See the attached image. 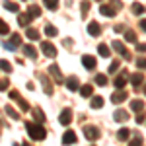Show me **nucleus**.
<instances>
[{"mask_svg": "<svg viewBox=\"0 0 146 146\" xmlns=\"http://www.w3.org/2000/svg\"><path fill=\"white\" fill-rule=\"evenodd\" d=\"M25 33H27V39H31V41H37V39H39V31L33 29V27H27Z\"/></svg>", "mask_w": 146, "mask_h": 146, "instance_id": "26", "label": "nucleus"}, {"mask_svg": "<svg viewBox=\"0 0 146 146\" xmlns=\"http://www.w3.org/2000/svg\"><path fill=\"white\" fill-rule=\"evenodd\" d=\"M119 64H121L119 60H113V62H111V66H109V72H111V74H113V72H117V68H119Z\"/></svg>", "mask_w": 146, "mask_h": 146, "instance_id": "41", "label": "nucleus"}, {"mask_svg": "<svg viewBox=\"0 0 146 146\" xmlns=\"http://www.w3.org/2000/svg\"><path fill=\"white\" fill-rule=\"evenodd\" d=\"M41 51H43V55L49 56V58H53V56H56V49L53 43H49V41H43L41 43Z\"/></svg>", "mask_w": 146, "mask_h": 146, "instance_id": "5", "label": "nucleus"}, {"mask_svg": "<svg viewBox=\"0 0 146 146\" xmlns=\"http://www.w3.org/2000/svg\"><path fill=\"white\" fill-rule=\"evenodd\" d=\"M111 47H113V49H115V51H117V53H119L121 56H125V58H129V51L125 49V45L121 43V41H113V43H111Z\"/></svg>", "mask_w": 146, "mask_h": 146, "instance_id": "11", "label": "nucleus"}, {"mask_svg": "<svg viewBox=\"0 0 146 146\" xmlns=\"http://www.w3.org/2000/svg\"><path fill=\"white\" fill-rule=\"evenodd\" d=\"M23 55L27 56V58H37V51H35V47H31V45H25L23 47Z\"/></svg>", "mask_w": 146, "mask_h": 146, "instance_id": "22", "label": "nucleus"}, {"mask_svg": "<svg viewBox=\"0 0 146 146\" xmlns=\"http://www.w3.org/2000/svg\"><path fill=\"white\" fill-rule=\"evenodd\" d=\"M25 131L31 140H43L47 136V131L41 123H25Z\"/></svg>", "mask_w": 146, "mask_h": 146, "instance_id": "1", "label": "nucleus"}, {"mask_svg": "<svg viewBox=\"0 0 146 146\" xmlns=\"http://www.w3.org/2000/svg\"><path fill=\"white\" fill-rule=\"evenodd\" d=\"M144 6H142V4H133V12H135V14H144Z\"/></svg>", "mask_w": 146, "mask_h": 146, "instance_id": "39", "label": "nucleus"}, {"mask_svg": "<svg viewBox=\"0 0 146 146\" xmlns=\"http://www.w3.org/2000/svg\"><path fill=\"white\" fill-rule=\"evenodd\" d=\"M125 39L129 43H136V33L135 31H125Z\"/></svg>", "mask_w": 146, "mask_h": 146, "instance_id": "33", "label": "nucleus"}, {"mask_svg": "<svg viewBox=\"0 0 146 146\" xmlns=\"http://www.w3.org/2000/svg\"><path fill=\"white\" fill-rule=\"evenodd\" d=\"M41 86H43V90H45L47 96H53V84L49 82V78H47V76H43V78H41Z\"/></svg>", "mask_w": 146, "mask_h": 146, "instance_id": "19", "label": "nucleus"}, {"mask_svg": "<svg viewBox=\"0 0 146 146\" xmlns=\"http://www.w3.org/2000/svg\"><path fill=\"white\" fill-rule=\"evenodd\" d=\"M144 119H146V115H144V113H138V115H136V123H142Z\"/></svg>", "mask_w": 146, "mask_h": 146, "instance_id": "44", "label": "nucleus"}, {"mask_svg": "<svg viewBox=\"0 0 146 146\" xmlns=\"http://www.w3.org/2000/svg\"><path fill=\"white\" fill-rule=\"evenodd\" d=\"M66 88H68L70 92L80 90V82H78V78H76V76H70V78H66Z\"/></svg>", "mask_w": 146, "mask_h": 146, "instance_id": "14", "label": "nucleus"}, {"mask_svg": "<svg viewBox=\"0 0 146 146\" xmlns=\"http://www.w3.org/2000/svg\"><path fill=\"white\" fill-rule=\"evenodd\" d=\"M31 113H33V117H35V121H37V123H41V125L45 123L47 117H45V113H43V111H39V109H31Z\"/></svg>", "mask_w": 146, "mask_h": 146, "instance_id": "23", "label": "nucleus"}, {"mask_svg": "<svg viewBox=\"0 0 146 146\" xmlns=\"http://www.w3.org/2000/svg\"><path fill=\"white\" fill-rule=\"evenodd\" d=\"M136 51H138V53H146V43H138V45H136Z\"/></svg>", "mask_w": 146, "mask_h": 146, "instance_id": "43", "label": "nucleus"}, {"mask_svg": "<svg viewBox=\"0 0 146 146\" xmlns=\"http://www.w3.org/2000/svg\"><path fill=\"white\" fill-rule=\"evenodd\" d=\"M23 146H29V144H27V142H25V144H23Z\"/></svg>", "mask_w": 146, "mask_h": 146, "instance_id": "47", "label": "nucleus"}, {"mask_svg": "<svg viewBox=\"0 0 146 146\" xmlns=\"http://www.w3.org/2000/svg\"><path fill=\"white\" fill-rule=\"evenodd\" d=\"M8 86H10V82H8V78H2V80H0V92L8 90Z\"/></svg>", "mask_w": 146, "mask_h": 146, "instance_id": "40", "label": "nucleus"}, {"mask_svg": "<svg viewBox=\"0 0 146 146\" xmlns=\"http://www.w3.org/2000/svg\"><path fill=\"white\" fill-rule=\"evenodd\" d=\"M113 119H115L117 123H121V121H127V119H129V113L123 111V109H117V111L113 113Z\"/></svg>", "mask_w": 146, "mask_h": 146, "instance_id": "20", "label": "nucleus"}, {"mask_svg": "<svg viewBox=\"0 0 146 146\" xmlns=\"http://www.w3.org/2000/svg\"><path fill=\"white\" fill-rule=\"evenodd\" d=\"M88 8H90V2H88V0H84V2H82V18H86V16H88Z\"/></svg>", "mask_w": 146, "mask_h": 146, "instance_id": "38", "label": "nucleus"}, {"mask_svg": "<svg viewBox=\"0 0 146 146\" xmlns=\"http://www.w3.org/2000/svg\"><path fill=\"white\" fill-rule=\"evenodd\" d=\"M84 135H86L88 140H98V138H100V129L94 127V125H90V127L86 125V127H84Z\"/></svg>", "mask_w": 146, "mask_h": 146, "instance_id": "4", "label": "nucleus"}, {"mask_svg": "<svg viewBox=\"0 0 146 146\" xmlns=\"http://www.w3.org/2000/svg\"><path fill=\"white\" fill-rule=\"evenodd\" d=\"M125 76H127V72H121V74L115 78V88H117V90H123L125 88V84H127V78H125Z\"/></svg>", "mask_w": 146, "mask_h": 146, "instance_id": "17", "label": "nucleus"}, {"mask_svg": "<svg viewBox=\"0 0 146 146\" xmlns=\"http://www.w3.org/2000/svg\"><path fill=\"white\" fill-rule=\"evenodd\" d=\"M31 20H33V18H31L27 12H23V14H20V16H18V23H20L22 27H27V25L31 23Z\"/></svg>", "mask_w": 146, "mask_h": 146, "instance_id": "15", "label": "nucleus"}, {"mask_svg": "<svg viewBox=\"0 0 146 146\" xmlns=\"http://www.w3.org/2000/svg\"><path fill=\"white\" fill-rule=\"evenodd\" d=\"M4 8L10 10V12H18V10H20V6H18L16 2H4Z\"/></svg>", "mask_w": 146, "mask_h": 146, "instance_id": "31", "label": "nucleus"}, {"mask_svg": "<svg viewBox=\"0 0 146 146\" xmlns=\"http://www.w3.org/2000/svg\"><path fill=\"white\" fill-rule=\"evenodd\" d=\"M115 6H111V4H101V8H100V12H101V16H105V18H113L115 16Z\"/></svg>", "mask_w": 146, "mask_h": 146, "instance_id": "8", "label": "nucleus"}, {"mask_svg": "<svg viewBox=\"0 0 146 146\" xmlns=\"http://www.w3.org/2000/svg\"><path fill=\"white\" fill-rule=\"evenodd\" d=\"M80 94H82L84 98L94 96V86H92V84H84V86H80Z\"/></svg>", "mask_w": 146, "mask_h": 146, "instance_id": "21", "label": "nucleus"}, {"mask_svg": "<svg viewBox=\"0 0 146 146\" xmlns=\"http://www.w3.org/2000/svg\"><path fill=\"white\" fill-rule=\"evenodd\" d=\"M20 45H22V37H20L18 33H14L10 39H8V41L4 43V47H6L8 51H16V49H18Z\"/></svg>", "mask_w": 146, "mask_h": 146, "instance_id": "3", "label": "nucleus"}, {"mask_svg": "<svg viewBox=\"0 0 146 146\" xmlns=\"http://www.w3.org/2000/svg\"><path fill=\"white\" fill-rule=\"evenodd\" d=\"M96 84H98V86H105V84H107L105 74H98V76H96Z\"/></svg>", "mask_w": 146, "mask_h": 146, "instance_id": "36", "label": "nucleus"}, {"mask_svg": "<svg viewBox=\"0 0 146 146\" xmlns=\"http://www.w3.org/2000/svg\"><path fill=\"white\" fill-rule=\"evenodd\" d=\"M82 64H84L86 70H94L96 64H98V60H96V56H92V55H84L82 56Z\"/></svg>", "mask_w": 146, "mask_h": 146, "instance_id": "6", "label": "nucleus"}, {"mask_svg": "<svg viewBox=\"0 0 146 146\" xmlns=\"http://www.w3.org/2000/svg\"><path fill=\"white\" fill-rule=\"evenodd\" d=\"M43 4H45L49 10H56L58 8V0H43Z\"/></svg>", "mask_w": 146, "mask_h": 146, "instance_id": "29", "label": "nucleus"}, {"mask_svg": "<svg viewBox=\"0 0 146 146\" xmlns=\"http://www.w3.org/2000/svg\"><path fill=\"white\" fill-rule=\"evenodd\" d=\"M70 119H72V111H70V109H62L60 117H58V123L60 125H70Z\"/></svg>", "mask_w": 146, "mask_h": 146, "instance_id": "13", "label": "nucleus"}, {"mask_svg": "<svg viewBox=\"0 0 146 146\" xmlns=\"http://www.w3.org/2000/svg\"><path fill=\"white\" fill-rule=\"evenodd\" d=\"M127 98H129V94H127L125 90H117V92L111 96V101H113V103H123Z\"/></svg>", "mask_w": 146, "mask_h": 146, "instance_id": "10", "label": "nucleus"}, {"mask_svg": "<svg viewBox=\"0 0 146 146\" xmlns=\"http://www.w3.org/2000/svg\"><path fill=\"white\" fill-rule=\"evenodd\" d=\"M117 136H119V140H127V138L131 136V133H129V129H121V131L117 133Z\"/></svg>", "mask_w": 146, "mask_h": 146, "instance_id": "34", "label": "nucleus"}, {"mask_svg": "<svg viewBox=\"0 0 146 146\" xmlns=\"http://www.w3.org/2000/svg\"><path fill=\"white\" fill-rule=\"evenodd\" d=\"M98 53H100L101 56H105V58H107V56L111 55V49L105 45V43H101V45H98Z\"/></svg>", "mask_w": 146, "mask_h": 146, "instance_id": "25", "label": "nucleus"}, {"mask_svg": "<svg viewBox=\"0 0 146 146\" xmlns=\"http://www.w3.org/2000/svg\"><path fill=\"white\" fill-rule=\"evenodd\" d=\"M4 109H6V115H8V117H12L14 121H18V119H20V113L14 111V107H10V105H8V107H4Z\"/></svg>", "mask_w": 146, "mask_h": 146, "instance_id": "28", "label": "nucleus"}, {"mask_svg": "<svg viewBox=\"0 0 146 146\" xmlns=\"http://www.w3.org/2000/svg\"><path fill=\"white\" fill-rule=\"evenodd\" d=\"M27 14L31 18H37V16H41V8L39 6H27Z\"/></svg>", "mask_w": 146, "mask_h": 146, "instance_id": "27", "label": "nucleus"}, {"mask_svg": "<svg viewBox=\"0 0 146 146\" xmlns=\"http://www.w3.org/2000/svg\"><path fill=\"white\" fill-rule=\"evenodd\" d=\"M45 33L49 35V37H55V35L58 33V31H56V27H55V25H51V23H49V25H45Z\"/></svg>", "mask_w": 146, "mask_h": 146, "instance_id": "30", "label": "nucleus"}, {"mask_svg": "<svg viewBox=\"0 0 146 146\" xmlns=\"http://www.w3.org/2000/svg\"><path fill=\"white\" fill-rule=\"evenodd\" d=\"M140 29H144V31H146V20H140Z\"/></svg>", "mask_w": 146, "mask_h": 146, "instance_id": "45", "label": "nucleus"}, {"mask_svg": "<svg viewBox=\"0 0 146 146\" xmlns=\"http://www.w3.org/2000/svg\"><path fill=\"white\" fill-rule=\"evenodd\" d=\"M131 109L135 113H142V109H144V101L142 100H133L131 101Z\"/></svg>", "mask_w": 146, "mask_h": 146, "instance_id": "18", "label": "nucleus"}, {"mask_svg": "<svg viewBox=\"0 0 146 146\" xmlns=\"http://www.w3.org/2000/svg\"><path fill=\"white\" fill-rule=\"evenodd\" d=\"M144 96H146V84H144Z\"/></svg>", "mask_w": 146, "mask_h": 146, "instance_id": "46", "label": "nucleus"}, {"mask_svg": "<svg viewBox=\"0 0 146 146\" xmlns=\"http://www.w3.org/2000/svg\"><path fill=\"white\" fill-rule=\"evenodd\" d=\"M49 74H51V76H53V80H55V82H58V84H60V82H64L62 72H60V68L56 66V64H51V66H49Z\"/></svg>", "mask_w": 146, "mask_h": 146, "instance_id": "7", "label": "nucleus"}, {"mask_svg": "<svg viewBox=\"0 0 146 146\" xmlns=\"http://www.w3.org/2000/svg\"><path fill=\"white\" fill-rule=\"evenodd\" d=\"M0 70H4V72H10V70H12V64L6 60V58L0 60Z\"/></svg>", "mask_w": 146, "mask_h": 146, "instance_id": "32", "label": "nucleus"}, {"mask_svg": "<svg viewBox=\"0 0 146 146\" xmlns=\"http://www.w3.org/2000/svg\"><path fill=\"white\" fill-rule=\"evenodd\" d=\"M136 66L138 68H146V58H136Z\"/></svg>", "mask_w": 146, "mask_h": 146, "instance_id": "42", "label": "nucleus"}, {"mask_svg": "<svg viewBox=\"0 0 146 146\" xmlns=\"http://www.w3.org/2000/svg\"><path fill=\"white\" fill-rule=\"evenodd\" d=\"M90 105H92V109H100L101 105H103V98H101V96H94Z\"/></svg>", "mask_w": 146, "mask_h": 146, "instance_id": "24", "label": "nucleus"}, {"mask_svg": "<svg viewBox=\"0 0 146 146\" xmlns=\"http://www.w3.org/2000/svg\"><path fill=\"white\" fill-rule=\"evenodd\" d=\"M131 84H133L135 88H138V86H142V84H144V76H142L140 72H135V74L131 76Z\"/></svg>", "mask_w": 146, "mask_h": 146, "instance_id": "16", "label": "nucleus"}, {"mask_svg": "<svg viewBox=\"0 0 146 146\" xmlns=\"http://www.w3.org/2000/svg\"><path fill=\"white\" fill-rule=\"evenodd\" d=\"M8 33H10V27H8V23L0 20V35H8Z\"/></svg>", "mask_w": 146, "mask_h": 146, "instance_id": "35", "label": "nucleus"}, {"mask_svg": "<svg viewBox=\"0 0 146 146\" xmlns=\"http://www.w3.org/2000/svg\"><path fill=\"white\" fill-rule=\"evenodd\" d=\"M74 142H76V133H74V131H66V133L62 135V144L70 146V144H74Z\"/></svg>", "mask_w": 146, "mask_h": 146, "instance_id": "9", "label": "nucleus"}, {"mask_svg": "<svg viewBox=\"0 0 146 146\" xmlns=\"http://www.w3.org/2000/svg\"><path fill=\"white\" fill-rule=\"evenodd\" d=\"M8 96H10V100H16V101H18V105L22 107V111H31V109H29V103L23 100V98H22V96H20V94H18L16 90H12Z\"/></svg>", "mask_w": 146, "mask_h": 146, "instance_id": "2", "label": "nucleus"}, {"mask_svg": "<svg viewBox=\"0 0 146 146\" xmlns=\"http://www.w3.org/2000/svg\"><path fill=\"white\" fill-rule=\"evenodd\" d=\"M129 146H142V136L140 135H136L131 142H129Z\"/></svg>", "mask_w": 146, "mask_h": 146, "instance_id": "37", "label": "nucleus"}, {"mask_svg": "<svg viewBox=\"0 0 146 146\" xmlns=\"http://www.w3.org/2000/svg\"><path fill=\"white\" fill-rule=\"evenodd\" d=\"M88 33H90L92 37H100V33H101L100 23H98V22H90V23H88Z\"/></svg>", "mask_w": 146, "mask_h": 146, "instance_id": "12", "label": "nucleus"}]
</instances>
